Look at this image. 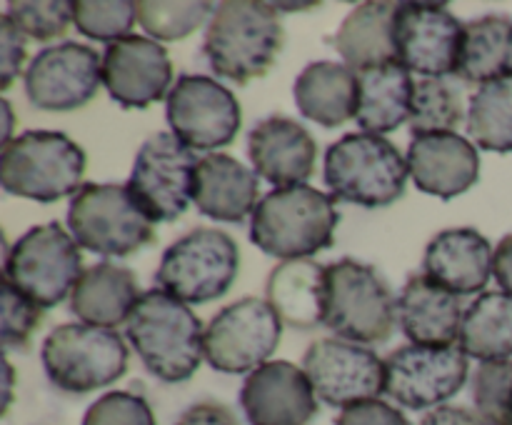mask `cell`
<instances>
[{"label":"cell","mask_w":512,"mask_h":425,"mask_svg":"<svg viewBox=\"0 0 512 425\" xmlns=\"http://www.w3.org/2000/svg\"><path fill=\"white\" fill-rule=\"evenodd\" d=\"M40 355L50 383L65 393L80 395L113 385L123 378L130 360L123 335L88 323L53 328Z\"/></svg>","instance_id":"obj_8"},{"label":"cell","mask_w":512,"mask_h":425,"mask_svg":"<svg viewBox=\"0 0 512 425\" xmlns=\"http://www.w3.org/2000/svg\"><path fill=\"white\" fill-rule=\"evenodd\" d=\"M283 40V25L273 3L225 0L210 15L203 53L213 73L245 85L273 68Z\"/></svg>","instance_id":"obj_2"},{"label":"cell","mask_w":512,"mask_h":425,"mask_svg":"<svg viewBox=\"0 0 512 425\" xmlns=\"http://www.w3.org/2000/svg\"><path fill=\"white\" fill-rule=\"evenodd\" d=\"M493 275L500 288H503V293L512 295V233L505 235L498 248H495Z\"/></svg>","instance_id":"obj_44"},{"label":"cell","mask_w":512,"mask_h":425,"mask_svg":"<svg viewBox=\"0 0 512 425\" xmlns=\"http://www.w3.org/2000/svg\"><path fill=\"white\" fill-rule=\"evenodd\" d=\"M283 320L263 298H243L225 305L208 323L203 335L205 360L228 375L253 373L270 363L280 345Z\"/></svg>","instance_id":"obj_12"},{"label":"cell","mask_w":512,"mask_h":425,"mask_svg":"<svg viewBox=\"0 0 512 425\" xmlns=\"http://www.w3.org/2000/svg\"><path fill=\"white\" fill-rule=\"evenodd\" d=\"M10 398H13V365L5 360V390H3V413L8 410Z\"/></svg>","instance_id":"obj_45"},{"label":"cell","mask_w":512,"mask_h":425,"mask_svg":"<svg viewBox=\"0 0 512 425\" xmlns=\"http://www.w3.org/2000/svg\"><path fill=\"white\" fill-rule=\"evenodd\" d=\"M360 103L355 123L363 133L383 135L410 123L415 80L403 63H388L358 73Z\"/></svg>","instance_id":"obj_28"},{"label":"cell","mask_w":512,"mask_h":425,"mask_svg":"<svg viewBox=\"0 0 512 425\" xmlns=\"http://www.w3.org/2000/svg\"><path fill=\"white\" fill-rule=\"evenodd\" d=\"M465 308L460 295L440 288L423 273L410 275L398 298V320L413 345L453 348L460 340Z\"/></svg>","instance_id":"obj_23"},{"label":"cell","mask_w":512,"mask_h":425,"mask_svg":"<svg viewBox=\"0 0 512 425\" xmlns=\"http://www.w3.org/2000/svg\"><path fill=\"white\" fill-rule=\"evenodd\" d=\"M340 213L335 200L310 185L275 188L260 198L250 220V240L280 260L310 258L333 248Z\"/></svg>","instance_id":"obj_3"},{"label":"cell","mask_w":512,"mask_h":425,"mask_svg":"<svg viewBox=\"0 0 512 425\" xmlns=\"http://www.w3.org/2000/svg\"><path fill=\"white\" fill-rule=\"evenodd\" d=\"M398 300L373 265L353 258L325 265L323 325L350 343H385L393 335Z\"/></svg>","instance_id":"obj_6"},{"label":"cell","mask_w":512,"mask_h":425,"mask_svg":"<svg viewBox=\"0 0 512 425\" xmlns=\"http://www.w3.org/2000/svg\"><path fill=\"white\" fill-rule=\"evenodd\" d=\"M335 425H410V420L385 400H363L340 410Z\"/></svg>","instance_id":"obj_41"},{"label":"cell","mask_w":512,"mask_h":425,"mask_svg":"<svg viewBox=\"0 0 512 425\" xmlns=\"http://www.w3.org/2000/svg\"><path fill=\"white\" fill-rule=\"evenodd\" d=\"M125 335L145 368L163 383L193 378L205 358V328L188 303L163 288L143 290L135 303Z\"/></svg>","instance_id":"obj_1"},{"label":"cell","mask_w":512,"mask_h":425,"mask_svg":"<svg viewBox=\"0 0 512 425\" xmlns=\"http://www.w3.org/2000/svg\"><path fill=\"white\" fill-rule=\"evenodd\" d=\"M80 245L60 223L35 225L5 253V278L40 308L63 303L83 275Z\"/></svg>","instance_id":"obj_9"},{"label":"cell","mask_w":512,"mask_h":425,"mask_svg":"<svg viewBox=\"0 0 512 425\" xmlns=\"http://www.w3.org/2000/svg\"><path fill=\"white\" fill-rule=\"evenodd\" d=\"M25 60L23 33L13 25L8 15H0V90H8L18 78Z\"/></svg>","instance_id":"obj_40"},{"label":"cell","mask_w":512,"mask_h":425,"mask_svg":"<svg viewBox=\"0 0 512 425\" xmlns=\"http://www.w3.org/2000/svg\"><path fill=\"white\" fill-rule=\"evenodd\" d=\"M395 13L398 3H370L358 5L348 18L340 23L338 33L330 43L343 55L345 65L355 73L380 68V65L398 63L395 48Z\"/></svg>","instance_id":"obj_27"},{"label":"cell","mask_w":512,"mask_h":425,"mask_svg":"<svg viewBox=\"0 0 512 425\" xmlns=\"http://www.w3.org/2000/svg\"><path fill=\"white\" fill-rule=\"evenodd\" d=\"M240 405L250 425H308L318 413V395L303 368L270 360L245 378Z\"/></svg>","instance_id":"obj_19"},{"label":"cell","mask_w":512,"mask_h":425,"mask_svg":"<svg viewBox=\"0 0 512 425\" xmlns=\"http://www.w3.org/2000/svg\"><path fill=\"white\" fill-rule=\"evenodd\" d=\"M468 133L478 148L512 153V75L490 80L473 93Z\"/></svg>","instance_id":"obj_32"},{"label":"cell","mask_w":512,"mask_h":425,"mask_svg":"<svg viewBox=\"0 0 512 425\" xmlns=\"http://www.w3.org/2000/svg\"><path fill=\"white\" fill-rule=\"evenodd\" d=\"M303 370L315 395L333 408H348L385 393V360L375 350L343 338L310 343Z\"/></svg>","instance_id":"obj_15"},{"label":"cell","mask_w":512,"mask_h":425,"mask_svg":"<svg viewBox=\"0 0 512 425\" xmlns=\"http://www.w3.org/2000/svg\"><path fill=\"white\" fill-rule=\"evenodd\" d=\"M175 425H238V420L230 413V408L208 400V403L190 405Z\"/></svg>","instance_id":"obj_42"},{"label":"cell","mask_w":512,"mask_h":425,"mask_svg":"<svg viewBox=\"0 0 512 425\" xmlns=\"http://www.w3.org/2000/svg\"><path fill=\"white\" fill-rule=\"evenodd\" d=\"M5 15L30 40H53L75 23V3L68 0H10Z\"/></svg>","instance_id":"obj_36"},{"label":"cell","mask_w":512,"mask_h":425,"mask_svg":"<svg viewBox=\"0 0 512 425\" xmlns=\"http://www.w3.org/2000/svg\"><path fill=\"white\" fill-rule=\"evenodd\" d=\"M258 173L225 153H210L198 163L193 203L220 223H243L258 208Z\"/></svg>","instance_id":"obj_24"},{"label":"cell","mask_w":512,"mask_h":425,"mask_svg":"<svg viewBox=\"0 0 512 425\" xmlns=\"http://www.w3.org/2000/svg\"><path fill=\"white\" fill-rule=\"evenodd\" d=\"M468 373V355L460 345H403L385 358V395L408 410L440 408L463 390Z\"/></svg>","instance_id":"obj_14"},{"label":"cell","mask_w":512,"mask_h":425,"mask_svg":"<svg viewBox=\"0 0 512 425\" xmlns=\"http://www.w3.org/2000/svg\"><path fill=\"white\" fill-rule=\"evenodd\" d=\"M465 23L445 5L398 3L395 13V48L398 63L423 78L458 75Z\"/></svg>","instance_id":"obj_16"},{"label":"cell","mask_w":512,"mask_h":425,"mask_svg":"<svg viewBox=\"0 0 512 425\" xmlns=\"http://www.w3.org/2000/svg\"><path fill=\"white\" fill-rule=\"evenodd\" d=\"M512 75V18L483 15L465 23L458 78L485 85Z\"/></svg>","instance_id":"obj_30"},{"label":"cell","mask_w":512,"mask_h":425,"mask_svg":"<svg viewBox=\"0 0 512 425\" xmlns=\"http://www.w3.org/2000/svg\"><path fill=\"white\" fill-rule=\"evenodd\" d=\"M460 350L480 363L512 358V295L480 293L465 308L460 328Z\"/></svg>","instance_id":"obj_31"},{"label":"cell","mask_w":512,"mask_h":425,"mask_svg":"<svg viewBox=\"0 0 512 425\" xmlns=\"http://www.w3.org/2000/svg\"><path fill=\"white\" fill-rule=\"evenodd\" d=\"M43 310L45 308L13 288L8 280H3V328H0L3 350L28 348L35 328L43 323Z\"/></svg>","instance_id":"obj_38"},{"label":"cell","mask_w":512,"mask_h":425,"mask_svg":"<svg viewBox=\"0 0 512 425\" xmlns=\"http://www.w3.org/2000/svg\"><path fill=\"white\" fill-rule=\"evenodd\" d=\"M138 280L133 270L103 260L95 263L80 275L78 285L70 293V310L83 323L98 328H115L128 323L135 303L140 300Z\"/></svg>","instance_id":"obj_26"},{"label":"cell","mask_w":512,"mask_h":425,"mask_svg":"<svg viewBox=\"0 0 512 425\" xmlns=\"http://www.w3.org/2000/svg\"><path fill=\"white\" fill-rule=\"evenodd\" d=\"M240 270L238 243L218 228H195L163 253L155 283L188 305L220 298Z\"/></svg>","instance_id":"obj_10"},{"label":"cell","mask_w":512,"mask_h":425,"mask_svg":"<svg viewBox=\"0 0 512 425\" xmlns=\"http://www.w3.org/2000/svg\"><path fill=\"white\" fill-rule=\"evenodd\" d=\"M248 155L260 178L275 188H293L313 175L318 145L298 120L270 115L250 130Z\"/></svg>","instance_id":"obj_21"},{"label":"cell","mask_w":512,"mask_h":425,"mask_svg":"<svg viewBox=\"0 0 512 425\" xmlns=\"http://www.w3.org/2000/svg\"><path fill=\"white\" fill-rule=\"evenodd\" d=\"M68 228L80 248L105 258L133 255L155 238L153 220L118 183H83L70 198Z\"/></svg>","instance_id":"obj_7"},{"label":"cell","mask_w":512,"mask_h":425,"mask_svg":"<svg viewBox=\"0 0 512 425\" xmlns=\"http://www.w3.org/2000/svg\"><path fill=\"white\" fill-rule=\"evenodd\" d=\"M410 178L423 193L453 200L480 178V153L460 133L415 135L408 148Z\"/></svg>","instance_id":"obj_20"},{"label":"cell","mask_w":512,"mask_h":425,"mask_svg":"<svg viewBox=\"0 0 512 425\" xmlns=\"http://www.w3.org/2000/svg\"><path fill=\"white\" fill-rule=\"evenodd\" d=\"M495 250L475 228L440 230L423 255V275L455 295H475L490 283Z\"/></svg>","instance_id":"obj_22"},{"label":"cell","mask_w":512,"mask_h":425,"mask_svg":"<svg viewBox=\"0 0 512 425\" xmlns=\"http://www.w3.org/2000/svg\"><path fill=\"white\" fill-rule=\"evenodd\" d=\"M88 155L60 130H28L0 148L3 190L35 203H55L83 185Z\"/></svg>","instance_id":"obj_5"},{"label":"cell","mask_w":512,"mask_h":425,"mask_svg":"<svg viewBox=\"0 0 512 425\" xmlns=\"http://www.w3.org/2000/svg\"><path fill=\"white\" fill-rule=\"evenodd\" d=\"M138 20V3L130 0H113V3H90L80 0L75 3V28L90 40H103V43H115V40L128 38Z\"/></svg>","instance_id":"obj_37"},{"label":"cell","mask_w":512,"mask_h":425,"mask_svg":"<svg viewBox=\"0 0 512 425\" xmlns=\"http://www.w3.org/2000/svg\"><path fill=\"white\" fill-rule=\"evenodd\" d=\"M83 425H155V415L143 395L110 390L90 405Z\"/></svg>","instance_id":"obj_39"},{"label":"cell","mask_w":512,"mask_h":425,"mask_svg":"<svg viewBox=\"0 0 512 425\" xmlns=\"http://www.w3.org/2000/svg\"><path fill=\"white\" fill-rule=\"evenodd\" d=\"M473 403L485 425H512V358L480 363L473 375Z\"/></svg>","instance_id":"obj_35"},{"label":"cell","mask_w":512,"mask_h":425,"mask_svg":"<svg viewBox=\"0 0 512 425\" xmlns=\"http://www.w3.org/2000/svg\"><path fill=\"white\" fill-rule=\"evenodd\" d=\"M165 113L175 138L190 150L225 148L243 123L238 98L208 75H180L165 98Z\"/></svg>","instance_id":"obj_13"},{"label":"cell","mask_w":512,"mask_h":425,"mask_svg":"<svg viewBox=\"0 0 512 425\" xmlns=\"http://www.w3.org/2000/svg\"><path fill=\"white\" fill-rule=\"evenodd\" d=\"M173 63L168 50L145 35L115 40L103 53V85L110 98L128 110H145L168 98Z\"/></svg>","instance_id":"obj_18"},{"label":"cell","mask_w":512,"mask_h":425,"mask_svg":"<svg viewBox=\"0 0 512 425\" xmlns=\"http://www.w3.org/2000/svg\"><path fill=\"white\" fill-rule=\"evenodd\" d=\"M323 275L325 265L313 258L283 260L270 273L265 293L283 325L313 330L323 325Z\"/></svg>","instance_id":"obj_29"},{"label":"cell","mask_w":512,"mask_h":425,"mask_svg":"<svg viewBox=\"0 0 512 425\" xmlns=\"http://www.w3.org/2000/svg\"><path fill=\"white\" fill-rule=\"evenodd\" d=\"M420 425H485L483 420L478 418V413L468 408H460V405H440V408H433Z\"/></svg>","instance_id":"obj_43"},{"label":"cell","mask_w":512,"mask_h":425,"mask_svg":"<svg viewBox=\"0 0 512 425\" xmlns=\"http://www.w3.org/2000/svg\"><path fill=\"white\" fill-rule=\"evenodd\" d=\"M103 83V60L90 45L60 43L40 50L25 70V95L38 110L70 113L98 93Z\"/></svg>","instance_id":"obj_17"},{"label":"cell","mask_w":512,"mask_h":425,"mask_svg":"<svg viewBox=\"0 0 512 425\" xmlns=\"http://www.w3.org/2000/svg\"><path fill=\"white\" fill-rule=\"evenodd\" d=\"M408 158L383 135L348 133L325 153L323 178L330 198L340 203L385 208L403 198Z\"/></svg>","instance_id":"obj_4"},{"label":"cell","mask_w":512,"mask_h":425,"mask_svg":"<svg viewBox=\"0 0 512 425\" xmlns=\"http://www.w3.org/2000/svg\"><path fill=\"white\" fill-rule=\"evenodd\" d=\"M293 93L300 113L323 128H340L358 115L360 80L345 63H310L295 80Z\"/></svg>","instance_id":"obj_25"},{"label":"cell","mask_w":512,"mask_h":425,"mask_svg":"<svg viewBox=\"0 0 512 425\" xmlns=\"http://www.w3.org/2000/svg\"><path fill=\"white\" fill-rule=\"evenodd\" d=\"M215 13L213 3L200 0H183V3H138V20L145 33L155 40H180L205 23L208 15Z\"/></svg>","instance_id":"obj_34"},{"label":"cell","mask_w":512,"mask_h":425,"mask_svg":"<svg viewBox=\"0 0 512 425\" xmlns=\"http://www.w3.org/2000/svg\"><path fill=\"white\" fill-rule=\"evenodd\" d=\"M465 103L463 88L450 78H420L415 80L413 110H410V133H453L463 123Z\"/></svg>","instance_id":"obj_33"},{"label":"cell","mask_w":512,"mask_h":425,"mask_svg":"<svg viewBox=\"0 0 512 425\" xmlns=\"http://www.w3.org/2000/svg\"><path fill=\"white\" fill-rule=\"evenodd\" d=\"M198 163L173 133H153L140 145L125 185L153 223H175L195 198Z\"/></svg>","instance_id":"obj_11"}]
</instances>
